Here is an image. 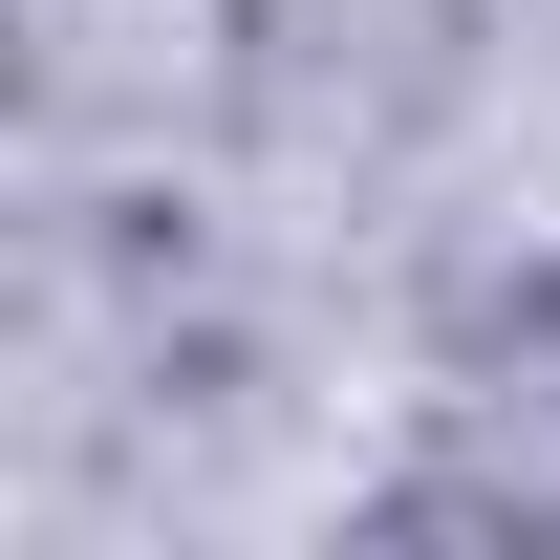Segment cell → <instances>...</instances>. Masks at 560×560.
I'll return each mask as SVG.
<instances>
[]
</instances>
